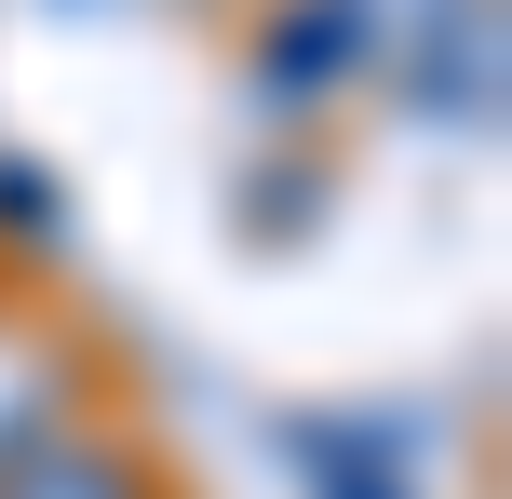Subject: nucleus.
<instances>
[{"label":"nucleus","mask_w":512,"mask_h":499,"mask_svg":"<svg viewBox=\"0 0 512 499\" xmlns=\"http://www.w3.org/2000/svg\"><path fill=\"white\" fill-rule=\"evenodd\" d=\"M351 14H364V41H378V68H391V41H405V27H432L445 0H351Z\"/></svg>","instance_id":"8"},{"label":"nucleus","mask_w":512,"mask_h":499,"mask_svg":"<svg viewBox=\"0 0 512 499\" xmlns=\"http://www.w3.org/2000/svg\"><path fill=\"white\" fill-rule=\"evenodd\" d=\"M351 95H378V41L351 0H256L243 14V108L270 135H324Z\"/></svg>","instance_id":"1"},{"label":"nucleus","mask_w":512,"mask_h":499,"mask_svg":"<svg viewBox=\"0 0 512 499\" xmlns=\"http://www.w3.org/2000/svg\"><path fill=\"white\" fill-rule=\"evenodd\" d=\"M0 499H162V459L135 432H108V419H68L54 446H27L0 473Z\"/></svg>","instance_id":"5"},{"label":"nucleus","mask_w":512,"mask_h":499,"mask_svg":"<svg viewBox=\"0 0 512 499\" xmlns=\"http://www.w3.org/2000/svg\"><path fill=\"white\" fill-rule=\"evenodd\" d=\"M270 459L297 499H418V446L378 405H297V419H270Z\"/></svg>","instance_id":"3"},{"label":"nucleus","mask_w":512,"mask_h":499,"mask_svg":"<svg viewBox=\"0 0 512 499\" xmlns=\"http://www.w3.org/2000/svg\"><path fill=\"white\" fill-rule=\"evenodd\" d=\"M68 14H81V0H68Z\"/></svg>","instance_id":"9"},{"label":"nucleus","mask_w":512,"mask_h":499,"mask_svg":"<svg viewBox=\"0 0 512 499\" xmlns=\"http://www.w3.org/2000/svg\"><path fill=\"white\" fill-rule=\"evenodd\" d=\"M68 243V176L41 149H0V257H54Z\"/></svg>","instance_id":"7"},{"label":"nucleus","mask_w":512,"mask_h":499,"mask_svg":"<svg viewBox=\"0 0 512 499\" xmlns=\"http://www.w3.org/2000/svg\"><path fill=\"white\" fill-rule=\"evenodd\" d=\"M81 392H95V365H81L41 311H14V297H0V473H14L27 446H54L68 419H95Z\"/></svg>","instance_id":"4"},{"label":"nucleus","mask_w":512,"mask_h":499,"mask_svg":"<svg viewBox=\"0 0 512 499\" xmlns=\"http://www.w3.org/2000/svg\"><path fill=\"white\" fill-rule=\"evenodd\" d=\"M324 216H337V162L310 149V135H283V149L243 162V189H230V230L256 243V257H297Z\"/></svg>","instance_id":"6"},{"label":"nucleus","mask_w":512,"mask_h":499,"mask_svg":"<svg viewBox=\"0 0 512 499\" xmlns=\"http://www.w3.org/2000/svg\"><path fill=\"white\" fill-rule=\"evenodd\" d=\"M378 95L405 108L418 135H459V149H486L499 108H512V0H445L432 27H405L378 68Z\"/></svg>","instance_id":"2"}]
</instances>
